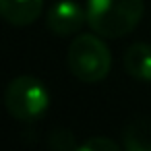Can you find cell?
Masks as SVG:
<instances>
[{
  "label": "cell",
  "mask_w": 151,
  "mask_h": 151,
  "mask_svg": "<svg viewBox=\"0 0 151 151\" xmlns=\"http://www.w3.org/2000/svg\"><path fill=\"white\" fill-rule=\"evenodd\" d=\"M87 25L93 33L116 40L128 35L143 19V0H87Z\"/></svg>",
  "instance_id": "obj_1"
},
{
  "label": "cell",
  "mask_w": 151,
  "mask_h": 151,
  "mask_svg": "<svg viewBox=\"0 0 151 151\" xmlns=\"http://www.w3.org/2000/svg\"><path fill=\"white\" fill-rule=\"evenodd\" d=\"M66 66L70 75L83 83H99L112 68V54L97 33L77 35L66 52Z\"/></svg>",
  "instance_id": "obj_2"
},
{
  "label": "cell",
  "mask_w": 151,
  "mask_h": 151,
  "mask_svg": "<svg viewBox=\"0 0 151 151\" xmlns=\"http://www.w3.org/2000/svg\"><path fill=\"white\" fill-rule=\"evenodd\" d=\"M4 106L9 114L19 122H35L50 108L48 87L29 75L13 79L4 89Z\"/></svg>",
  "instance_id": "obj_3"
},
{
  "label": "cell",
  "mask_w": 151,
  "mask_h": 151,
  "mask_svg": "<svg viewBox=\"0 0 151 151\" xmlns=\"http://www.w3.org/2000/svg\"><path fill=\"white\" fill-rule=\"evenodd\" d=\"M46 23H48V29L58 37L75 35L79 33L83 23H87V11L75 0H58L50 6Z\"/></svg>",
  "instance_id": "obj_4"
},
{
  "label": "cell",
  "mask_w": 151,
  "mask_h": 151,
  "mask_svg": "<svg viewBox=\"0 0 151 151\" xmlns=\"http://www.w3.org/2000/svg\"><path fill=\"white\" fill-rule=\"evenodd\" d=\"M44 11V0H0V13L4 21L15 27L31 25Z\"/></svg>",
  "instance_id": "obj_5"
},
{
  "label": "cell",
  "mask_w": 151,
  "mask_h": 151,
  "mask_svg": "<svg viewBox=\"0 0 151 151\" xmlns=\"http://www.w3.org/2000/svg\"><path fill=\"white\" fill-rule=\"evenodd\" d=\"M124 70L137 81H151V44L137 42L124 52Z\"/></svg>",
  "instance_id": "obj_6"
},
{
  "label": "cell",
  "mask_w": 151,
  "mask_h": 151,
  "mask_svg": "<svg viewBox=\"0 0 151 151\" xmlns=\"http://www.w3.org/2000/svg\"><path fill=\"white\" fill-rule=\"evenodd\" d=\"M122 143L126 151H151V118H137L128 122Z\"/></svg>",
  "instance_id": "obj_7"
},
{
  "label": "cell",
  "mask_w": 151,
  "mask_h": 151,
  "mask_svg": "<svg viewBox=\"0 0 151 151\" xmlns=\"http://www.w3.org/2000/svg\"><path fill=\"white\" fill-rule=\"evenodd\" d=\"M48 143L56 151H75V149H79V145L75 141V134L70 130H54L50 134Z\"/></svg>",
  "instance_id": "obj_8"
},
{
  "label": "cell",
  "mask_w": 151,
  "mask_h": 151,
  "mask_svg": "<svg viewBox=\"0 0 151 151\" xmlns=\"http://www.w3.org/2000/svg\"><path fill=\"white\" fill-rule=\"evenodd\" d=\"M81 151H118V143L108 137H91L79 145Z\"/></svg>",
  "instance_id": "obj_9"
}]
</instances>
